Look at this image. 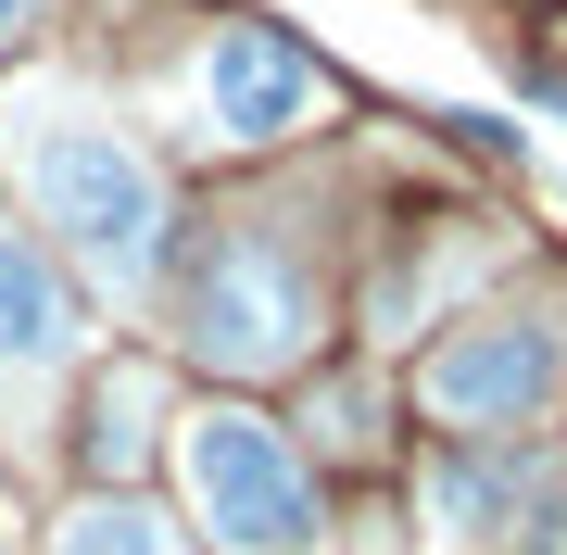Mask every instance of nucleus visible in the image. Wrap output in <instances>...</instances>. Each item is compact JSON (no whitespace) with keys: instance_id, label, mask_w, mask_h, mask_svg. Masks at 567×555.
I'll use <instances>...</instances> for the list:
<instances>
[{"instance_id":"f03ea898","label":"nucleus","mask_w":567,"mask_h":555,"mask_svg":"<svg viewBox=\"0 0 567 555\" xmlns=\"http://www.w3.org/2000/svg\"><path fill=\"white\" fill-rule=\"evenodd\" d=\"M177 493L215 531V555H303L316 543V467L290 454V430H265L252 404L177 417Z\"/></svg>"},{"instance_id":"6e6552de","label":"nucleus","mask_w":567,"mask_h":555,"mask_svg":"<svg viewBox=\"0 0 567 555\" xmlns=\"http://www.w3.org/2000/svg\"><path fill=\"white\" fill-rule=\"evenodd\" d=\"M152 404H164V391H152L140 367H114L102 391H89V467H102V480H126V467L152 454Z\"/></svg>"},{"instance_id":"1a4fd4ad","label":"nucleus","mask_w":567,"mask_h":555,"mask_svg":"<svg viewBox=\"0 0 567 555\" xmlns=\"http://www.w3.org/2000/svg\"><path fill=\"white\" fill-rule=\"evenodd\" d=\"M51 555H177V531H164L140 493H102V505L63 517V543H51Z\"/></svg>"},{"instance_id":"20e7f679","label":"nucleus","mask_w":567,"mask_h":555,"mask_svg":"<svg viewBox=\"0 0 567 555\" xmlns=\"http://www.w3.org/2000/svg\"><path fill=\"white\" fill-rule=\"evenodd\" d=\"M555 379H567L555 329H529V316H480V329H454V341L416 367V404L442 417V430H466V442H517L529 417L555 404Z\"/></svg>"},{"instance_id":"9d476101","label":"nucleus","mask_w":567,"mask_h":555,"mask_svg":"<svg viewBox=\"0 0 567 555\" xmlns=\"http://www.w3.org/2000/svg\"><path fill=\"white\" fill-rule=\"evenodd\" d=\"M13 13H39V0H0V39H13Z\"/></svg>"},{"instance_id":"39448f33","label":"nucleus","mask_w":567,"mask_h":555,"mask_svg":"<svg viewBox=\"0 0 567 555\" xmlns=\"http://www.w3.org/2000/svg\"><path fill=\"white\" fill-rule=\"evenodd\" d=\"M303 114H316V63L290 51L278 25H215V51H203V140L265 152V140H290Z\"/></svg>"},{"instance_id":"0eeeda50","label":"nucleus","mask_w":567,"mask_h":555,"mask_svg":"<svg viewBox=\"0 0 567 555\" xmlns=\"http://www.w3.org/2000/svg\"><path fill=\"white\" fill-rule=\"evenodd\" d=\"M76 341H89L76 278H63L51 253L25 240L13 215H0V379H51V367H76Z\"/></svg>"},{"instance_id":"f257e3e1","label":"nucleus","mask_w":567,"mask_h":555,"mask_svg":"<svg viewBox=\"0 0 567 555\" xmlns=\"http://www.w3.org/2000/svg\"><path fill=\"white\" fill-rule=\"evenodd\" d=\"M25 177H39V215L63 227V253H76L114 304L152 290V266H164V177L114 140L102 114L39 102V114H25Z\"/></svg>"},{"instance_id":"423d86ee","label":"nucleus","mask_w":567,"mask_h":555,"mask_svg":"<svg viewBox=\"0 0 567 555\" xmlns=\"http://www.w3.org/2000/svg\"><path fill=\"white\" fill-rule=\"evenodd\" d=\"M429 505H442L454 531H480V543H517V531H555L567 480H555V454L480 442V454H442V467H429Z\"/></svg>"},{"instance_id":"7ed1b4c3","label":"nucleus","mask_w":567,"mask_h":555,"mask_svg":"<svg viewBox=\"0 0 567 555\" xmlns=\"http://www.w3.org/2000/svg\"><path fill=\"white\" fill-rule=\"evenodd\" d=\"M189 353L227 379H278L316 353V278L278 240H215L189 266Z\"/></svg>"}]
</instances>
